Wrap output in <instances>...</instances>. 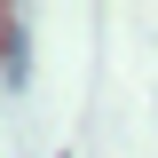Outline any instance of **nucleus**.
<instances>
[{"mask_svg": "<svg viewBox=\"0 0 158 158\" xmlns=\"http://www.w3.org/2000/svg\"><path fill=\"white\" fill-rule=\"evenodd\" d=\"M0 63H8V87H24L32 56H24V16H0Z\"/></svg>", "mask_w": 158, "mask_h": 158, "instance_id": "f257e3e1", "label": "nucleus"}]
</instances>
